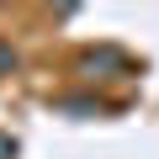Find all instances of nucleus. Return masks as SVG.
<instances>
[{
	"label": "nucleus",
	"mask_w": 159,
	"mask_h": 159,
	"mask_svg": "<svg viewBox=\"0 0 159 159\" xmlns=\"http://www.w3.org/2000/svg\"><path fill=\"white\" fill-rule=\"evenodd\" d=\"M16 64H21V53L11 48V37H0V80H6V74H11Z\"/></svg>",
	"instance_id": "f03ea898"
},
{
	"label": "nucleus",
	"mask_w": 159,
	"mask_h": 159,
	"mask_svg": "<svg viewBox=\"0 0 159 159\" xmlns=\"http://www.w3.org/2000/svg\"><path fill=\"white\" fill-rule=\"evenodd\" d=\"M80 69L96 80V69H127V53L122 48H90V53H80Z\"/></svg>",
	"instance_id": "f257e3e1"
},
{
	"label": "nucleus",
	"mask_w": 159,
	"mask_h": 159,
	"mask_svg": "<svg viewBox=\"0 0 159 159\" xmlns=\"http://www.w3.org/2000/svg\"><path fill=\"white\" fill-rule=\"evenodd\" d=\"M0 159H16V138H6V133H0Z\"/></svg>",
	"instance_id": "7ed1b4c3"
}]
</instances>
